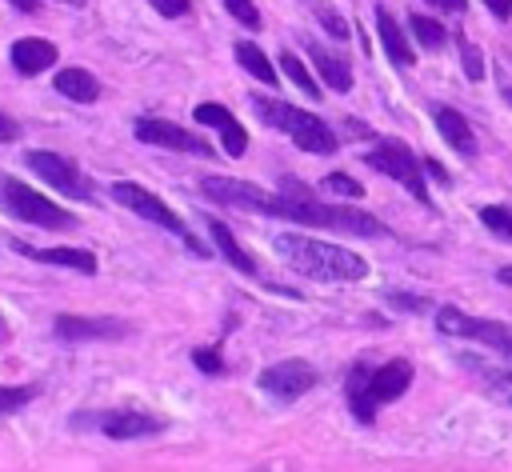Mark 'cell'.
I'll list each match as a JSON object with an SVG mask.
<instances>
[{"label":"cell","instance_id":"6da1fadb","mask_svg":"<svg viewBox=\"0 0 512 472\" xmlns=\"http://www.w3.org/2000/svg\"><path fill=\"white\" fill-rule=\"evenodd\" d=\"M264 216H280V220H296V224H312V228H336V232H352V236H388V228L372 212H360L348 204H324L296 176L280 180V192H272Z\"/></svg>","mask_w":512,"mask_h":472},{"label":"cell","instance_id":"7a4b0ae2","mask_svg":"<svg viewBox=\"0 0 512 472\" xmlns=\"http://www.w3.org/2000/svg\"><path fill=\"white\" fill-rule=\"evenodd\" d=\"M272 244L284 256V264L296 268L300 276H312L324 284H352V280L368 276V260L356 256L352 248H340V244H328L316 236H300V232H280Z\"/></svg>","mask_w":512,"mask_h":472},{"label":"cell","instance_id":"3957f363","mask_svg":"<svg viewBox=\"0 0 512 472\" xmlns=\"http://www.w3.org/2000/svg\"><path fill=\"white\" fill-rule=\"evenodd\" d=\"M412 384V360L396 356V360H384L380 368H368V364H352L348 380H344V396H348V408L360 424H372L380 404H392L408 392Z\"/></svg>","mask_w":512,"mask_h":472},{"label":"cell","instance_id":"277c9868","mask_svg":"<svg viewBox=\"0 0 512 472\" xmlns=\"http://www.w3.org/2000/svg\"><path fill=\"white\" fill-rule=\"evenodd\" d=\"M252 108H256V116H260L268 128L292 136V144L304 148V152L328 156V152H336V144H340L336 132H332L320 116H312V112H304V108H296V104H284V100H272V96H256Z\"/></svg>","mask_w":512,"mask_h":472},{"label":"cell","instance_id":"5b68a950","mask_svg":"<svg viewBox=\"0 0 512 472\" xmlns=\"http://www.w3.org/2000/svg\"><path fill=\"white\" fill-rule=\"evenodd\" d=\"M112 200L124 204L128 212H136L140 220H148V224H156V228L180 236V244H184L192 256H208V248L188 232V224H184V220H180L156 192H148V188H140V184H132V180H116V184H112Z\"/></svg>","mask_w":512,"mask_h":472},{"label":"cell","instance_id":"8992f818","mask_svg":"<svg viewBox=\"0 0 512 472\" xmlns=\"http://www.w3.org/2000/svg\"><path fill=\"white\" fill-rule=\"evenodd\" d=\"M436 328L444 336H452V340H472V344H480V348L512 360V324H504V320L468 316V312L444 304V308H436Z\"/></svg>","mask_w":512,"mask_h":472},{"label":"cell","instance_id":"52a82bcc","mask_svg":"<svg viewBox=\"0 0 512 472\" xmlns=\"http://www.w3.org/2000/svg\"><path fill=\"white\" fill-rule=\"evenodd\" d=\"M72 428H100V436H108V440H144V436H160L168 428V416L124 404V408H108V412L72 416Z\"/></svg>","mask_w":512,"mask_h":472},{"label":"cell","instance_id":"ba28073f","mask_svg":"<svg viewBox=\"0 0 512 472\" xmlns=\"http://www.w3.org/2000/svg\"><path fill=\"white\" fill-rule=\"evenodd\" d=\"M0 204L24 220V224H36V228H52V232H64V228H76V216L60 204H52L48 196H40L36 188L20 184V180H8L0 176Z\"/></svg>","mask_w":512,"mask_h":472},{"label":"cell","instance_id":"9c48e42d","mask_svg":"<svg viewBox=\"0 0 512 472\" xmlns=\"http://www.w3.org/2000/svg\"><path fill=\"white\" fill-rule=\"evenodd\" d=\"M364 164L376 168V172H384V176H392V180H400L420 204H432L428 180H424V160H420L408 144H400V140H376V144L368 148Z\"/></svg>","mask_w":512,"mask_h":472},{"label":"cell","instance_id":"30bf717a","mask_svg":"<svg viewBox=\"0 0 512 472\" xmlns=\"http://www.w3.org/2000/svg\"><path fill=\"white\" fill-rule=\"evenodd\" d=\"M24 164L40 176V180H48L56 192H64V196H72V200H92L96 192H92V184H88V176L68 160V156H60V152H28L24 156Z\"/></svg>","mask_w":512,"mask_h":472},{"label":"cell","instance_id":"8fae6325","mask_svg":"<svg viewBox=\"0 0 512 472\" xmlns=\"http://www.w3.org/2000/svg\"><path fill=\"white\" fill-rule=\"evenodd\" d=\"M316 380H320V372L308 364V360H276V364H268L264 372H260V388L272 396V400H280V404H292V400H300L308 388H316Z\"/></svg>","mask_w":512,"mask_h":472},{"label":"cell","instance_id":"7c38bea8","mask_svg":"<svg viewBox=\"0 0 512 472\" xmlns=\"http://www.w3.org/2000/svg\"><path fill=\"white\" fill-rule=\"evenodd\" d=\"M52 332L64 344H88V340H120V336L132 332V324L112 320V316H72V312H60L52 320Z\"/></svg>","mask_w":512,"mask_h":472},{"label":"cell","instance_id":"4fadbf2b","mask_svg":"<svg viewBox=\"0 0 512 472\" xmlns=\"http://www.w3.org/2000/svg\"><path fill=\"white\" fill-rule=\"evenodd\" d=\"M136 140L144 144H156V148H176V152H192V156H212V144L172 120H160V116H140L136 120Z\"/></svg>","mask_w":512,"mask_h":472},{"label":"cell","instance_id":"5bb4252c","mask_svg":"<svg viewBox=\"0 0 512 472\" xmlns=\"http://www.w3.org/2000/svg\"><path fill=\"white\" fill-rule=\"evenodd\" d=\"M204 192L216 200V204H232V208H244V212H268V200L272 192H264L260 184L252 180H232V176H204Z\"/></svg>","mask_w":512,"mask_h":472},{"label":"cell","instance_id":"9a60e30c","mask_svg":"<svg viewBox=\"0 0 512 472\" xmlns=\"http://www.w3.org/2000/svg\"><path fill=\"white\" fill-rule=\"evenodd\" d=\"M192 116H196V124H204V128H216V132H220V140H224V152H228V156H244V148H248V132L240 128V120H236L224 104H196V108H192Z\"/></svg>","mask_w":512,"mask_h":472},{"label":"cell","instance_id":"2e32d148","mask_svg":"<svg viewBox=\"0 0 512 472\" xmlns=\"http://www.w3.org/2000/svg\"><path fill=\"white\" fill-rule=\"evenodd\" d=\"M12 248L36 264H60V268H72V272H84V276H96V256L88 248H32L24 240H12Z\"/></svg>","mask_w":512,"mask_h":472},{"label":"cell","instance_id":"e0dca14e","mask_svg":"<svg viewBox=\"0 0 512 472\" xmlns=\"http://www.w3.org/2000/svg\"><path fill=\"white\" fill-rule=\"evenodd\" d=\"M8 60H12V68H16L20 76H36V72H44L48 64H56V44H52V40L24 36V40L12 44Z\"/></svg>","mask_w":512,"mask_h":472},{"label":"cell","instance_id":"ac0fdd59","mask_svg":"<svg viewBox=\"0 0 512 472\" xmlns=\"http://www.w3.org/2000/svg\"><path fill=\"white\" fill-rule=\"evenodd\" d=\"M432 116H436V128H440V136L448 140V148H456L460 156H476V136H472V124L456 112V108H448V104H436L432 108Z\"/></svg>","mask_w":512,"mask_h":472},{"label":"cell","instance_id":"d6986e66","mask_svg":"<svg viewBox=\"0 0 512 472\" xmlns=\"http://www.w3.org/2000/svg\"><path fill=\"white\" fill-rule=\"evenodd\" d=\"M376 32H380V44H384V52H388V60H392L396 68L416 64V52H412L408 36L400 32V24H396V20H392L384 8H376Z\"/></svg>","mask_w":512,"mask_h":472},{"label":"cell","instance_id":"ffe728a7","mask_svg":"<svg viewBox=\"0 0 512 472\" xmlns=\"http://www.w3.org/2000/svg\"><path fill=\"white\" fill-rule=\"evenodd\" d=\"M464 364L476 372V380L492 396H500L504 404H512V360L508 364H492V360H480V356H464Z\"/></svg>","mask_w":512,"mask_h":472},{"label":"cell","instance_id":"44dd1931","mask_svg":"<svg viewBox=\"0 0 512 472\" xmlns=\"http://www.w3.org/2000/svg\"><path fill=\"white\" fill-rule=\"evenodd\" d=\"M56 92L76 100V104H92V100H100V80L84 68H60L56 72Z\"/></svg>","mask_w":512,"mask_h":472},{"label":"cell","instance_id":"7402d4cb","mask_svg":"<svg viewBox=\"0 0 512 472\" xmlns=\"http://www.w3.org/2000/svg\"><path fill=\"white\" fill-rule=\"evenodd\" d=\"M208 232H212V240H216V248H220V256L236 268V272H244V276H256V260L240 248V240L232 236V228L224 224V220H208Z\"/></svg>","mask_w":512,"mask_h":472},{"label":"cell","instance_id":"603a6c76","mask_svg":"<svg viewBox=\"0 0 512 472\" xmlns=\"http://www.w3.org/2000/svg\"><path fill=\"white\" fill-rule=\"evenodd\" d=\"M308 56H312V64H316V72L324 76V84H328V88H336V92H348V88H352L348 60L332 56V52H328V48H320V44H308Z\"/></svg>","mask_w":512,"mask_h":472},{"label":"cell","instance_id":"cb8c5ba5","mask_svg":"<svg viewBox=\"0 0 512 472\" xmlns=\"http://www.w3.org/2000/svg\"><path fill=\"white\" fill-rule=\"evenodd\" d=\"M236 64H240L248 76H256L260 84H272V88H276V64H272L256 44H248V40L236 44Z\"/></svg>","mask_w":512,"mask_h":472},{"label":"cell","instance_id":"d4e9b609","mask_svg":"<svg viewBox=\"0 0 512 472\" xmlns=\"http://www.w3.org/2000/svg\"><path fill=\"white\" fill-rule=\"evenodd\" d=\"M280 68L288 72V80H292V84H296V88H300L304 96H312V100L320 96V84L312 80V72H308V64H304V60H300L296 52H280Z\"/></svg>","mask_w":512,"mask_h":472},{"label":"cell","instance_id":"484cf974","mask_svg":"<svg viewBox=\"0 0 512 472\" xmlns=\"http://www.w3.org/2000/svg\"><path fill=\"white\" fill-rule=\"evenodd\" d=\"M36 396H40V384H0V416L28 408Z\"/></svg>","mask_w":512,"mask_h":472},{"label":"cell","instance_id":"4316f807","mask_svg":"<svg viewBox=\"0 0 512 472\" xmlns=\"http://www.w3.org/2000/svg\"><path fill=\"white\" fill-rule=\"evenodd\" d=\"M408 28H412V36H416L424 48H440V44L448 40L444 24H440V20H432V16H424V12H412V16H408Z\"/></svg>","mask_w":512,"mask_h":472},{"label":"cell","instance_id":"83f0119b","mask_svg":"<svg viewBox=\"0 0 512 472\" xmlns=\"http://www.w3.org/2000/svg\"><path fill=\"white\" fill-rule=\"evenodd\" d=\"M480 224L488 232H496L500 240H512V208L508 204H484L480 208Z\"/></svg>","mask_w":512,"mask_h":472},{"label":"cell","instance_id":"f1b7e54d","mask_svg":"<svg viewBox=\"0 0 512 472\" xmlns=\"http://www.w3.org/2000/svg\"><path fill=\"white\" fill-rule=\"evenodd\" d=\"M192 364H196L204 376H224V372H228V364H224V356H220V344L196 348V352H192Z\"/></svg>","mask_w":512,"mask_h":472},{"label":"cell","instance_id":"f546056e","mask_svg":"<svg viewBox=\"0 0 512 472\" xmlns=\"http://www.w3.org/2000/svg\"><path fill=\"white\" fill-rule=\"evenodd\" d=\"M460 64H464L468 80H484V56H480V48H476L472 40H464V36H460Z\"/></svg>","mask_w":512,"mask_h":472},{"label":"cell","instance_id":"4dcf8cb0","mask_svg":"<svg viewBox=\"0 0 512 472\" xmlns=\"http://www.w3.org/2000/svg\"><path fill=\"white\" fill-rule=\"evenodd\" d=\"M324 188L336 192V196H348V200H360V196H364V188H360L352 176H344V172H328V176H324Z\"/></svg>","mask_w":512,"mask_h":472},{"label":"cell","instance_id":"1f68e13d","mask_svg":"<svg viewBox=\"0 0 512 472\" xmlns=\"http://www.w3.org/2000/svg\"><path fill=\"white\" fill-rule=\"evenodd\" d=\"M224 8H228L244 28H260V12H256L252 0H224Z\"/></svg>","mask_w":512,"mask_h":472},{"label":"cell","instance_id":"d6a6232c","mask_svg":"<svg viewBox=\"0 0 512 472\" xmlns=\"http://www.w3.org/2000/svg\"><path fill=\"white\" fill-rule=\"evenodd\" d=\"M316 16H320V24L328 28V36H336V40H348V24H344V16H336L332 8H316Z\"/></svg>","mask_w":512,"mask_h":472},{"label":"cell","instance_id":"836d02e7","mask_svg":"<svg viewBox=\"0 0 512 472\" xmlns=\"http://www.w3.org/2000/svg\"><path fill=\"white\" fill-rule=\"evenodd\" d=\"M388 304H396V308H404V312H424V308H428L424 296H408V292H388Z\"/></svg>","mask_w":512,"mask_h":472},{"label":"cell","instance_id":"e575fe53","mask_svg":"<svg viewBox=\"0 0 512 472\" xmlns=\"http://www.w3.org/2000/svg\"><path fill=\"white\" fill-rule=\"evenodd\" d=\"M148 4H152V8L160 12V16H184V12L192 8L188 0H148Z\"/></svg>","mask_w":512,"mask_h":472},{"label":"cell","instance_id":"d590c367","mask_svg":"<svg viewBox=\"0 0 512 472\" xmlns=\"http://www.w3.org/2000/svg\"><path fill=\"white\" fill-rule=\"evenodd\" d=\"M20 136V128H16V120H8L4 112H0V144H8V140H16Z\"/></svg>","mask_w":512,"mask_h":472},{"label":"cell","instance_id":"8d00e7d4","mask_svg":"<svg viewBox=\"0 0 512 472\" xmlns=\"http://www.w3.org/2000/svg\"><path fill=\"white\" fill-rule=\"evenodd\" d=\"M484 4H488V12H492V16H500V20H508V16H512V0H484Z\"/></svg>","mask_w":512,"mask_h":472},{"label":"cell","instance_id":"74e56055","mask_svg":"<svg viewBox=\"0 0 512 472\" xmlns=\"http://www.w3.org/2000/svg\"><path fill=\"white\" fill-rule=\"evenodd\" d=\"M432 8H440V12H464V4L468 0H428Z\"/></svg>","mask_w":512,"mask_h":472},{"label":"cell","instance_id":"f35d334b","mask_svg":"<svg viewBox=\"0 0 512 472\" xmlns=\"http://www.w3.org/2000/svg\"><path fill=\"white\" fill-rule=\"evenodd\" d=\"M424 172H428V176H436L440 184H448V172H444V168H440L436 160H424Z\"/></svg>","mask_w":512,"mask_h":472},{"label":"cell","instance_id":"ab89813d","mask_svg":"<svg viewBox=\"0 0 512 472\" xmlns=\"http://www.w3.org/2000/svg\"><path fill=\"white\" fill-rule=\"evenodd\" d=\"M12 8H20V12H36L40 8V0H8Z\"/></svg>","mask_w":512,"mask_h":472},{"label":"cell","instance_id":"60d3db41","mask_svg":"<svg viewBox=\"0 0 512 472\" xmlns=\"http://www.w3.org/2000/svg\"><path fill=\"white\" fill-rule=\"evenodd\" d=\"M496 280H500V284H508V288H512V264H504V268H496Z\"/></svg>","mask_w":512,"mask_h":472},{"label":"cell","instance_id":"b9f144b4","mask_svg":"<svg viewBox=\"0 0 512 472\" xmlns=\"http://www.w3.org/2000/svg\"><path fill=\"white\" fill-rule=\"evenodd\" d=\"M0 336H8V324H4V316H0Z\"/></svg>","mask_w":512,"mask_h":472},{"label":"cell","instance_id":"7bdbcfd3","mask_svg":"<svg viewBox=\"0 0 512 472\" xmlns=\"http://www.w3.org/2000/svg\"><path fill=\"white\" fill-rule=\"evenodd\" d=\"M64 4H84V0H64Z\"/></svg>","mask_w":512,"mask_h":472},{"label":"cell","instance_id":"ee69618b","mask_svg":"<svg viewBox=\"0 0 512 472\" xmlns=\"http://www.w3.org/2000/svg\"><path fill=\"white\" fill-rule=\"evenodd\" d=\"M504 96H508V104H512V88H508V92H504Z\"/></svg>","mask_w":512,"mask_h":472}]
</instances>
